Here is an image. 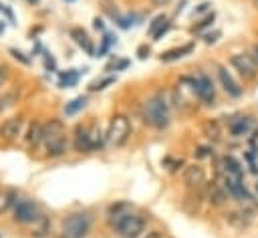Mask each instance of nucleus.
<instances>
[{
	"label": "nucleus",
	"instance_id": "37",
	"mask_svg": "<svg viewBox=\"0 0 258 238\" xmlns=\"http://www.w3.org/2000/svg\"><path fill=\"white\" fill-rule=\"evenodd\" d=\"M95 28L97 30H103V20L101 18H95Z\"/></svg>",
	"mask_w": 258,
	"mask_h": 238
},
{
	"label": "nucleus",
	"instance_id": "26",
	"mask_svg": "<svg viewBox=\"0 0 258 238\" xmlns=\"http://www.w3.org/2000/svg\"><path fill=\"white\" fill-rule=\"evenodd\" d=\"M111 83H115V77H107V79H103V81H95V83L91 85V91H101V89H105V87L111 85Z\"/></svg>",
	"mask_w": 258,
	"mask_h": 238
},
{
	"label": "nucleus",
	"instance_id": "24",
	"mask_svg": "<svg viewBox=\"0 0 258 238\" xmlns=\"http://www.w3.org/2000/svg\"><path fill=\"white\" fill-rule=\"evenodd\" d=\"M14 103H16V93H4L0 97V113L6 111L8 107H12Z\"/></svg>",
	"mask_w": 258,
	"mask_h": 238
},
{
	"label": "nucleus",
	"instance_id": "18",
	"mask_svg": "<svg viewBox=\"0 0 258 238\" xmlns=\"http://www.w3.org/2000/svg\"><path fill=\"white\" fill-rule=\"evenodd\" d=\"M42 131H44V125H40V123H32V125L28 127V133H26V141H28L30 145H38V143H42Z\"/></svg>",
	"mask_w": 258,
	"mask_h": 238
},
{
	"label": "nucleus",
	"instance_id": "33",
	"mask_svg": "<svg viewBox=\"0 0 258 238\" xmlns=\"http://www.w3.org/2000/svg\"><path fill=\"white\" fill-rule=\"evenodd\" d=\"M8 79V69L4 67V65H0V87L4 85V81Z\"/></svg>",
	"mask_w": 258,
	"mask_h": 238
},
{
	"label": "nucleus",
	"instance_id": "1",
	"mask_svg": "<svg viewBox=\"0 0 258 238\" xmlns=\"http://www.w3.org/2000/svg\"><path fill=\"white\" fill-rule=\"evenodd\" d=\"M109 222L121 238H139L145 230V220L139 214L131 212L125 204L113 206L109 210Z\"/></svg>",
	"mask_w": 258,
	"mask_h": 238
},
{
	"label": "nucleus",
	"instance_id": "28",
	"mask_svg": "<svg viewBox=\"0 0 258 238\" xmlns=\"http://www.w3.org/2000/svg\"><path fill=\"white\" fill-rule=\"evenodd\" d=\"M111 42H113V38H111V36L107 34V36H105V40H103V44H101V48H99V54H97V56L105 54V52L109 50V44H111Z\"/></svg>",
	"mask_w": 258,
	"mask_h": 238
},
{
	"label": "nucleus",
	"instance_id": "40",
	"mask_svg": "<svg viewBox=\"0 0 258 238\" xmlns=\"http://www.w3.org/2000/svg\"><path fill=\"white\" fill-rule=\"evenodd\" d=\"M28 2H38V0H28Z\"/></svg>",
	"mask_w": 258,
	"mask_h": 238
},
{
	"label": "nucleus",
	"instance_id": "12",
	"mask_svg": "<svg viewBox=\"0 0 258 238\" xmlns=\"http://www.w3.org/2000/svg\"><path fill=\"white\" fill-rule=\"evenodd\" d=\"M218 79H220L224 91H226L230 97H240V95H242V87H238V83L230 77V73H228L224 67H218Z\"/></svg>",
	"mask_w": 258,
	"mask_h": 238
},
{
	"label": "nucleus",
	"instance_id": "19",
	"mask_svg": "<svg viewBox=\"0 0 258 238\" xmlns=\"http://www.w3.org/2000/svg\"><path fill=\"white\" fill-rule=\"evenodd\" d=\"M85 105H87V99H85V97H75L71 103H67L64 113H67V115H75V113H79L81 109H85Z\"/></svg>",
	"mask_w": 258,
	"mask_h": 238
},
{
	"label": "nucleus",
	"instance_id": "36",
	"mask_svg": "<svg viewBox=\"0 0 258 238\" xmlns=\"http://www.w3.org/2000/svg\"><path fill=\"white\" fill-rule=\"evenodd\" d=\"M151 4L153 6H165V4H169V0H151Z\"/></svg>",
	"mask_w": 258,
	"mask_h": 238
},
{
	"label": "nucleus",
	"instance_id": "15",
	"mask_svg": "<svg viewBox=\"0 0 258 238\" xmlns=\"http://www.w3.org/2000/svg\"><path fill=\"white\" fill-rule=\"evenodd\" d=\"M71 36H73V38H75V42H77L79 46H83L89 54H95L93 42H91V38L87 36V32H85V30H81V28H71Z\"/></svg>",
	"mask_w": 258,
	"mask_h": 238
},
{
	"label": "nucleus",
	"instance_id": "13",
	"mask_svg": "<svg viewBox=\"0 0 258 238\" xmlns=\"http://www.w3.org/2000/svg\"><path fill=\"white\" fill-rule=\"evenodd\" d=\"M228 196H230V194H228L218 182L208 184V200H210L212 206H224V204L228 202Z\"/></svg>",
	"mask_w": 258,
	"mask_h": 238
},
{
	"label": "nucleus",
	"instance_id": "41",
	"mask_svg": "<svg viewBox=\"0 0 258 238\" xmlns=\"http://www.w3.org/2000/svg\"><path fill=\"white\" fill-rule=\"evenodd\" d=\"M254 2H256V4H258V0H254Z\"/></svg>",
	"mask_w": 258,
	"mask_h": 238
},
{
	"label": "nucleus",
	"instance_id": "9",
	"mask_svg": "<svg viewBox=\"0 0 258 238\" xmlns=\"http://www.w3.org/2000/svg\"><path fill=\"white\" fill-rule=\"evenodd\" d=\"M204 182H206V171H204V167H200V165H196V163L185 165V169H183V184H185L189 190L200 188Z\"/></svg>",
	"mask_w": 258,
	"mask_h": 238
},
{
	"label": "nucleus",
	"instance_id": "8",
	"mask_svg": "<svg viewBox=\"0 0 258 238\" xmlns=\"http://www.w3.org/2000/svg\"><path fill=\"white\" fill-rule=\"evenodd\" d=\"M38 218H40V214H38L36 204L28 202V200H20L14 204V220L16 222L26 224V222H36Z\"/></svg>",
	"mask_w": 258,
	"mask_h": 238
},
{
	"label": "nucleus",
	"instance_id": "2",
	"mask_svg": "<svg viewBox=\"0 0 258 238\" xmlns=\"http://www.w3.org/2000/svg\"><path fill=\"white\" fill-rule=\"evenodd\" d=\"M143 115H145V121L155 129H165L169 125V107H167V101L163 99V93H157L151 99H147L143 107Z\"/></svg>",
	"mask_w": 258,
	"mask_h": 238
},
{
	"label": "nucleus",
	"instance_id": "29",
	"mask_svg": "<svg viewBox=\"0 0 258 238\" xmlns=\"http://www.w3.org/2000/svg\"><path fill=\"white\" fill-rule=\"evenodd\" d=\"M220 34H222L220 30H216V32H212V34H206V36H204V40H206V44H212V42H216V40L220 38Z\"/></svg>",
	"mask_w": 258,
	"mask_h": 238
},
{
	"label": "nucleus",
	"instance_id": "14",
	"mask_svg": "<svg viewBox=\"0 0 258 238\" xmlns=\"http://www.w3.org/2000/svg\"><path fill=\"white\" fill-rule=\"evenodd\" d=\"M226 220H228L234 228H246V226L250 224L252 216H250V212H248V210H236V212L226 214Z\"/></svg>",
	"mask_w": 258,
	"mask_h": 238
},
{
	"label": "nucleus",
	"instance_id": "32",
	"mask_svg": "<svg viewBox=\"0 0 258 238\" xmlns=\"http://www.w3.org/2000/svg\"><path fill=\"white\" fill-rule=\"evenodd\" d=\"M10 52H12V54H14V58H18V61H22V63H24V65H28V63H30V61H28V58H26V56H22V52H20V50H16V48H12V50H10Z\"/></svg>",
	"mask_w": 258,
	"mask_h": 238
},
{
	"label": "nucleus",
	"instance_id": "17",
	"mask_svg": "<svg viewBox=\"0 0 258 238\" xmlns=\"http://www.w3.org/2000/svg\"><path fill=\"white\" fill-rule=\"evenodd\" d=\"M191 44H183V46H179V48H171V50H167V52H161V61L163 63H171V61H177V58H181L183 54H187V52H191Z\"/></svg>",
	"mask_w": 258,
	"mask_h": 238
},
{
	"label": "nucleus",
	"instance_id": "5",
	"mask_svg": "<svg viewBox=\"0 0 258 238\" xmlns=\"http://www.w3.org/2000/svg\"><path fill=\"white\" fill-rule=\"evenodd\" d=\"M91 228V220L87 214H71L62 222V238H85Z\"/></svg>",
	"mask_w": 258,
	"mask_h": 238
},
{
	"label": "nucleus",
	"instance_id": "22",
	"mask_svg": "<svg viewBox=\"0 0 258 238\" xmlns=\"http://www.w3.org/2000/svg\"><path fill=\"white\" fill-rule=\"evenodd\" d=\"M46 232H48V222H46V218H44V216H40V218L34 222V230H32V236H36V238H42V236H46Z\"/></svg>",
	"mask_w": 258,
	"mask_h": 238
},
{
	"label": "nucleus",
	"instance_id": "16",
	"mask_svg": "<svg viewBox=\"0 0 258 238\" xmlns=\"http://www.w3.org/2000/svg\"><path fill=\"white\" fill-rule=\"evenodd\" d=\"M250 129H252V121H250L248 117H240V119H236V121L230 123V131H232V135H236V137L246 135Z\"/></svg>",
	"mask_w": 258,
	"mask_h": 238
},
{
	"label": "nucleus",
	"instance_id": "38",
	"mask_svg": "<svg viewBox=\"0 0 258 238\" xmlns=\"http://www.w3.org/2000/svg\"><path fill=\"white\" fill-rule=\"evenodd\" d=\"M254 54H256V56H254V58H256V63H258V44H256V46H254Z\"/></svg>",
	"mask_w": 258,
	"mask_h": 238
},
{
	"label": "nucleus",
	"instance_id": "34",
	"mask_svg": "<svg viewBox=\"0 0 258 238\" xmlns=\"http://www.w3.org/2000/svg\"><path fill=\"white\" fill-rule=\"evenodd\" d=\"M143 238H163V236H161V234H159L157 230H151V232H147V234H145Z\"/></svg>",
	"mask_w": 258,
	"mask_h": 238
},
{
	"label": "nucleus",
	"instance_id": "20",
	"mask_svg": "<svg viewBox=\"0 0 258 238\" xmlns=\"http://www.w3.org/2000/svg\"><path fill=\"white\" fill-rule=\"evenodd\" d=\"M18 200H16V196H14V192H2L0 190V214L2 212H6L12 204H16Z\"/></svg>",
	"mask_w": 258,
	"mask_h": 238
},
{
	"label": "nucleus",
	"instance_id": "21",
	"mask_svg": "<svg viewBox=\"0 0 258 238\" xmlns=\"http://www.w3.org/2000/svg\"><path fill=\"white\" fill-rule=\"evenodd\" d=\"M204 131H206V135L210 137V139H214V141H218L220 139V123L218 121H208L206 125H204Z\"/></svg>",
	"mask_w": 258,
	"mask_h": 238
},
{
	"label": "nucleus",
	"instance_id": "6",
	"mask_svg": "<svg viewBox=\"0 0 258 238\" xmlns=\"http://www.w3.org/2000/svg\"><path fill=\"white\" fill-rule=\"evenodd\" d=\"M230 63H232V67H234V69L240 73V77H244L246 81H250V79H254V77H256L258 63H256V58H252L250 54H246V52L232 54Z\"/></svg>",
	"mask_w": 258,
	"mask_h": 238
},
{
	"label": "nucleus",
	"instance_id": "35",
	"mask_svg": "<svg viewBox=\"0 0 258 238\" xmlns=\"http://www.w3.org/2000/svg\"><path fill=\"white\" fill-rule=\"evenodd\" d=\"M198 157H206L208 155V147H198V153H196Z\"/></svg>",
	"mask_w": 258,
	"mask_h": 238
},
{
	"label": "nucleus",
	"instance_id": "27",
	"mask_svg": "<svg viewBox=\"0 0 258 238\" xmlns=\"http://www.w3.org/2000/svg\"><path fill=\"white\" fill-rule=\"evenodd\" d=\"M165 22H167V18H165L163 14H161V16H157V18L151 22V26H149V32H151V34H155V32H157V30H159V28H161Z\"/></svg>",
	"mask_w": 258,
	"mask_h": 238
},
{
	"label": "nucleus",
	"instance_id": "23",
	"mask_svg": "<svg viewBox=\"0 0 258 238\" xmlns=\"http://www.w3.org/2000/svg\"><path fill=\"white\" fill-rule=\"evenodd\" d=\"M79 81V73L73 69V71H67L60 75V87H69V85H75Z\"/></svg>",
	"mask_w": 258,
	"mask_h": 238
},
{
	"label": "nucleus",
	"instance_id": "31",
	"mask_svg": "<svg viewBox=\"0 0 258 238\" xmlns=\"http://www.w3.org/2000/svg\"><path fill=\"white\" fill-rule=\"evenodd\" d=\"M169 26H171V24H169V22H165V24H163V26H161V28H159L155 34H153V38H155V40H157V38H161V36H163V34L169 30Z\"/></svg>",
	"mask_w": 258,
	"mask_h": 238
},
{
	"label": "nucleus",
	"instance_id": "4",
	"mask_svg": "<svg viewBox=\"0 0 258 238\" xmlns=\"http://www.w3.org/2000/svg\"><path fill=\"white\" fill-rule=\"evenodd\" d=\"M131 135V123L125 115H115L109 123V129H107V141L113 145V147H121L127 143Z\"/></svg>",
	"mask_w": 258,
	"mask_h": 238
},
{
	"label": "nucleus",
	"instance_id": "11",
	"mask_svg": "<svg viewBox=\"0 0 258 238\" xmlns=\"http://www.w3.org/2000/svg\"><path fill=\"white\" fill-rule=\"evenodd\" d=\"M0 135H2L4 139H8V141H12V139H16L18 135H22V119H20V117H10V119H6V121L2 123V127H0Z\"/></svg>",
	"mask_w": 258,
	"mask_h": 238
},
{
	"label": "nucleus",
	"instance_id": "10",
	"mask_svg": "<svg viewBox=\"0 0 258 238\" xmlns=\"http://www.w3.org/2000/svg\"><path fill=\"white\" fill-rule=\"evenodd\" d=\"M196 89H198V97H200L206 105H212V103H214V97H216V93H214V83L210 81L208 75H200V77L196 79Z\"/></svg>",
	"mask_w": 258,
	"mask_h": 238
},
{
	"label": "nucleus",
	"instance_id": "30",
	"mask_svg": "<svg viewBox=\"0 0 258 238\" xmlns=\"http://www.w3.org/2000/svg\"><path fill=\"white\" fill-rule=\"evenodd\" d=\"M210 6H212L210 2H202V4H198V8H194V16H196V14H202V12H206Z\"/></svg>",
	"mask_w": 258,
	"mask_h": 238
},
{
	"label": "nucleus",
	"instance_id": "7",
	"mask_svg": "<svg viewBox=\"0 0 258 238\" xmlns=\"http://www.w3.org/2000/svg\"><path fill=\"white\" fill-rule=\"evenodd\" d=\"M97 135H101V131H91L89 127H77V133H75V147L79 151H91L95 147L101 145V139H97Z\"/></svg>",
	"mask_w": 258,
	"mask_h": 238
},
{
	"label": "nucleus",
	"instance_id": "39",
	"mask_svg": "<svg viewBox=\"0 0 258 238\" xmlns=\"http://www.w3.org/2000/svg\"><path fill=\"white\" fill-rule=\"evenodd\" d=\"M0 32H4V24H0Z\"/></svg>",
	"mask_w": 258,
	"mask_h": 238
},
{
	"label": "nucleus",
	"instance_id": "3",
	"mask_svg": "<svg viewBox=\"0 0 258 238\" xmlns=\"http://www.w3.org/2000/svg\"><path fill=\"white\" fill-rule=\"evenodd\" d=\"M42 143H44V147L50 155H62L67 151V137H64L62 123L58 119H52L50 123L44 125Z\"/></svg>",
	"mask_w": 258,
	"mask_h": 238
},
{
	"label": "nucleus",
	"instance_id": "25",
	"mask_svg": "<svg viewBox=\"0 0 258 238\" xmlns=\"http://www.w3.org/2000/svg\"><path fill=\"white\" fill-rule=\"evenodd\" d=\"M214 18H216V14H214V12H212V14H208V16H206V18H204L200 24H196V26L191 28V32H202L204 28H208V26L214 22Z\"/></svg>",
	"mask_w": 258,
	"mask_h": 238
}]
</instances>
